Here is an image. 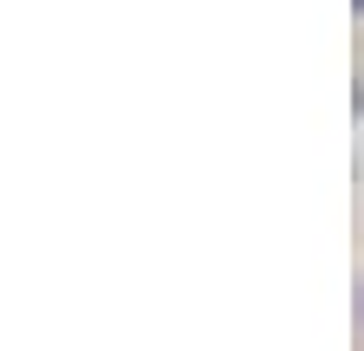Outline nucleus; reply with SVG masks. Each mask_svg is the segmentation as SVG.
<instances>
[{
	"instance_id": "f257e3e1",
	"label": "nucleus",
	"mask_w": 364,
	"mask_h": 351,
	"mask_svg": "<svg viewBox=\"0 0 364 351\" xmlns=\"http://www.w3.org/2000/svg\"><path fill=\"white\" fill-rule=\"evenodd\" d=\"M358 332H364V286H358Z\"/></svg>"
},
{
	"instance_id": "f03ea898",
	"label": "nucleus",
	"mask_w": 364,
	"mask_h": 351,
	"mask_svg": "<svg viewBox=\"0 0 364 351\" xmlns=\"http://www.w3.org/2000/svg\"><path fill=\"white\" fill-rule=\"evenodd\" d=\"M351 14H364V0H351Z\"/></svg>"
}]
</instances>
